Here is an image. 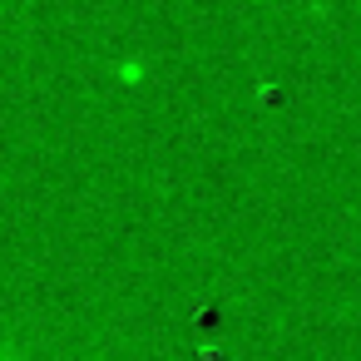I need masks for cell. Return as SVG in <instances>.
<instances>
[{"label":"cell","mask_w":361,"mask_h":361,"mask_svg":"<svg viewBox=\"0 0 361 361\" xmlns=\"http://www.w3.org/2000/svg\"><path fill=\"white\" fill-rule=\"evenodd\" d=\"M0 361H25V356H16L11 346H0Z\"/></svg>","instance_id":"6da1fadb"}]
</instances>
